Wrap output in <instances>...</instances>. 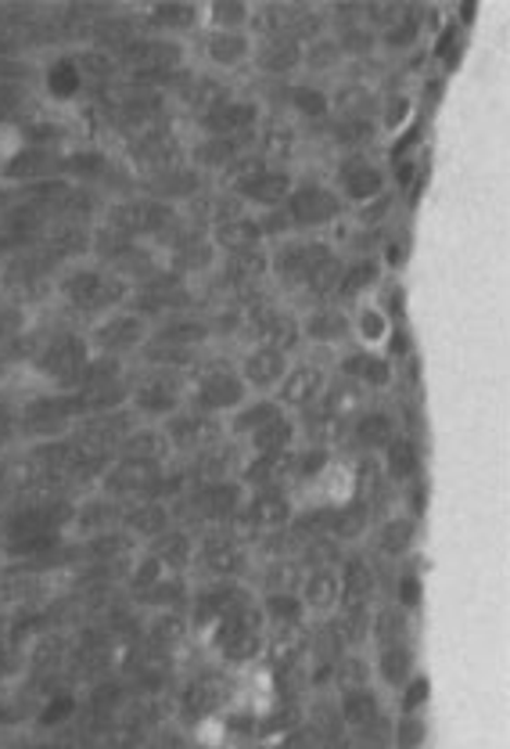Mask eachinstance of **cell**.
<instances>
[{"label":"cell","instance_id":"52","mask_svg":"<svg viewBox=\"0 0 510 749\" xmlns=\"http://www.w3.org/2000/svg\"><path fill=\"white\" fill-rule=\"evenodd\" d=\"M15 437H18L15 432V407H0V451H4Z\"/></svg>","mask_w":510,"mask_h":749},{"label":"cell","instance_id":"20","mask_svg":"<svg viewBox=\"0 0 510 749\" xmlns=\"http://www.w3.org/2000/svg\"><path fill=\"white\" fill-rule=\"evenodd\" d=\"M331 371L341 374V379L356 382L366 393H388L396 385V360H388L382 349H363V346H349L331 360Z\"/></svg>","mask_w":510,"mask_h":749},{"label":"cell","instance_id":"21","mask_svg":"<svg viewBox=\"0 0 510 749\" xmlns=\"http://www.w3.org/2000/svg\"><path fill=\"white\" fill-rule=\"evenodd\" d=\"M173 465H181L187 483H231L245 465V447L237 440L223 437L216 443H209V447H201L198 454H191V458Z\"/></svg>","mask_w":510,"mask_h":749},{"label":"cell","instance_id":"38","mask_svg":"<svg viewBox=\"0 0 510 749\" xmlns=\"http://www.w3.org/2000/svg\"><path fill=\"white\" fill-rule=\"evenodd\" d=\"M115 458L173 465V451H170V440H165L162 426H145V421H137V426L126 432V440L119 443V454H115Z\"/></svg>","mask_w":510,"mask_h":749},{"label":"cell","instance_id":"35","mask_svg":"<svg viewBox=\"0 0 510 749\" xmlns=\"http://www.w3.org/2000/svg\"><path fill=\"white\" fill-rule=\"evenodd\" d=\"M145 552L156 558L165 573H173V577H191V566H195V533L184 530V526H170V530L159 533L156 541L145 544Z\"/></svg>","mask_w":510,"mask_h":749},{"label":"cell","instance_id":"23","mask_svg":"<svg viewBox=\"0 0 510 749\" xmlns=\"http://www.w3.org/2000/svg\"><path fill=\"white\" fill-rule=\"evenodd\" d=\"M402 432L399 426V415L396 407H382V404H371L363 407L360 415L349 421V432H346V451L349 454H382L388 443Z\"/></svg>","mask_w":510,"mask_h":749},{"label":"cell","instance_id":"36","mask_svg":"<svg viewBox=\"0 0 510 749\" xmlns=\"http://www.w3.org/2000/svg\"><path fill=\"white\" fill-rule=\"evenodd\" d=\"M291 462H295V451H288V454H245L237 483H241L245 490H266V487L291 490Z\"/></svg>","mask_w":510,"mask_h":749},{"label":"cell","instance_id":"32","mask_svg":"<svg viewBox=\"0 0 510 749\" xmlns=\"http://www.w3.org/2000/svg\"><path fill=\"white\" fill-rule=\"evenodd\" d=\"M377 465H382L385 483L393 487V490H402L407 483H413L418 476H424L421 440H413V437H407V432H399V437L388 443L382 454H377Z\"/></svg>","mask_w":510,"mask_h":749},{"label":"cell","instance_id":"51","mask_svg":"<svg viewBox=\"0 0 510 749\" xmlns=\"http://www.w3.org/2000/svg\"><path fill=\"white\" fill-rule=\"evenodd\" d=\"M428 702V677L413 674L407 685H402V713H421V707Z\"/></svg>","mask_w":510,"mask_h":749},{"label":"cell","instance_id":"14","mask_svg":"<svg viewBox=\"0 0 510 749\" xmlns=\"http://www.w3.org/2000/svg\"><path fill=\"white\" fill-rule=\"evenodd\" d=\"M295 512H299V498L284 487H266V490H248L241 515H237V530H241L248 541L256 537H270L288 530Z\"/></svg>","mask_w":510,"mask_h":749},{"label":"cell","instance_id":"10","mask_svg":"<svg viewBox=\"0 0 510 749\" xmlns=\"http://www.w3.org/2000/svg\"><path fill=\"white\" fill-rule=\"evenodd\" d=\"M76 421H79V412L73 404V393L43 390V393L26 396L22 404H15V432L29 443V447L33 443L69 437Z\"/></svg>","mask_w":510,"mask_h":749},{"label":"cell","instance_id":"11","mask_svg":"<svg viewBox=\"0 0 510 749\" xmlns=\"http://www.w3.org/2000/svg\"><path fill=\"white\" fill-rule=\"evenodd\" d=\"M83 332H87L94 357L119 360V365H137L140 349L148 346L151 324L137 310L123 307V310H112L109 318L94 321L90 328H83Z\"/></svg>","mask_w":510,"mask_h":749},{"label":"cell","instance_id":"1","mask_svg":"<svg viewBox=\"0 0 510 749\" xmlns=\"http://www.w3.org/2000/svg\"><path fill=\"white\" fill-rule=\"evenodd\" d=\"M341 256L324 234H288L270 242V288L295 310L335 303Z\"/></svg>","mask_w":510,"mask_h":749},{"label":"cell","instance_id":"27","mask_svg":"<svg viewBox=\"0 0 510 749\" xmlns=\"http://www.w3.org/2000/svg\"><path fill=\"white\" fill-rule=\"evenodd\" d=\"M191 638V619L187 609H162V613H148L145 627H140V646L148 652L162 655L173 663V655L184 649V641Z\"/></svg>","mask_w":510,"mask_h":749},{"label":"cell","instance_id":"42","mask_svg":"<svg viewBox=\"0 0 510 749\" xmlns=\"http://www.w3.org/2000/svg\"><path fill=\"white\" fill-rule=\"evenodd\" d=\"M252 15H256V4H245V0H209V4H201L206 29L252 33Z\"/></svg>","mask_w":510,"mask_h":749},{"label":"cell","instance_id":"13","mask_svg":"<svg viewBox=\"0 0 510 749\" xmlns=\"http://www.w3.org/2000/svg\"><path fill=\"white\" fill-rule=\"evenodd\" d=\"M299 335L306 354L335 360L341 349L352 346V324L349 307L341 303H313V307L299 310Z\"/></svg>","mask_w":510,"mask_h":749},{"label":"cell","instance_id":"26","mask_svg":"<svg viewBox=\"0 0 510 749\" xmlns=\"http://www.w3.org/2000/svg\"><path fill=\"white\" fill-rule=\"evenodd\" d=\"M137 19L148 33H159V37H170L181 44H191L206 29L201 4H148L137 11Z\"/></svg>","mask_w":510,"mask_h":749},{"label":"cell","instance_id":"48","mask_svg":"<svg viewBox=\"0 0 510 749\" xmlns=\"http://www.w3.org/2000/svg\"><path fill=\"white\" fill-rule=\"evenodd\" d=\"M26 148H29L26 131H22L18 123H11V120H0V170H8Z\"/></svg>","mask_w":510,"mask_h":749},{"label":"cell","instance_id":"45","mask_svg":"<svg viewBox=\"0 0 510 749\" xmlns=\"http://www.w3.org/2000/svg\"><path fill=\"white\" fill-rule=\"evenodd\" d=\"M371 682H374V663L363 652L341 655L335 663V677H331V685H338V692H346V688H366Z\"/></svg>","mask_w":510,"mask_h":749},{"label":"cell","instance_id":"30","mask_svg":"<svg viewBox=\"0 0 510 749\" xmlns=\"http://www.w3.org/2000/svg\"><path fill=\"white\" fill-rule=\"evenodd\" d=\"M418 123V98L407 87H382L377 94V109H374V126L382 145H393L410 126Z\"/></svg>","mask_w":510,"mask_h":749},{"label":"cell","instance_id":"28","mask_svg":"<svg viewBox=\"0 0 510 749\" xmlns=\"http://www.w3.org/2000/svg\"><path fill=\"white\" fill-rule=\"evenodd\" d=\"M349 324H352V346L363 349H382L393 343L396 335V318L388 314V307L377 296L360 299L349 307Z\"/></svg>","mask_w":510,"mask_h":749},{"label":"cell","instance_id":"31","mask_svg":"<svg viewBox=\"0 0 510 749\" xmlns=\"http://www.w3.org/2000/svg\"><path fill=\"white\" fill-rule=\"evenodd\" d=\"M299 602L310 619H327L335 616V609L341 602V580H338V566H310L302 573L299 588Z\"/></svg>","mask_w":510,"mask_h":749},{"label":"cell","instance_id":"46","mask_svg":"<svg viewBox=\"0 0 510 749\" xmlns=\"http://www.w3.org/2000/svg\"><path fill=\"white\" fill-rule=\"evenodd\" d=\"M428 739V724H424L421 713H402L393 724V746L396 749H421Z\"/></svg>","mask_w":510,"mask_h":749},{"label":"cell","instance_id":"19","mask_svg":"<svg viewBox=\"0 0 510 749\" xmlns=\"http://www.w3.org/2000/svg\"><path fill=\"white\" fill-rule=\"evenodd\" d=\"M338 580H341V602L338 605H363L374 609L382 602V562L360 548H346L338 562Z\"/></svg>","mask_w":510,"mask_h":749},{"label":"cell","instance_id":"49","mask_svg":"<svg viewBox=\"0 0 510 749\" xmlns=\"http://www.w3.org/2000/svg\"><path fill=\"white\" fill-rule=\"evenodd\" d=\"M421 577L413 569H399V577H396V605L399 609H407V613H418L421 609Z\"/></svg>","mask_w":510,"mask_h":749},{"label":"cell","instance_id":"2","mask_svg":"<svg viewBox=\"0 0 510 749\" xmlns=\"http://www.w3.org/2000/svg\"><path fill=\"white\" fill-rule=\"evenodd\" d=\"M51 303L58 307V318L73 328H90L94 321L109 318L112 310H123L129 303V285L115 278L109 267L98 260H76L65 263L54 274Z\"/></svg>","mask_w":510,"mask_h":749},{"label":"cell","instance_id":"53","mask_svg":"<svg viewBox=\"0 0 510 749\" xmlns=\"http://www.w3.org/2000/svg\"><path fill=\"white\" fill-rule=\"evenodd\" d=\"M256 749H281V746H256Z\"/></svg>","mask_w":510,"mask_h":749},{"label":"cell","instance_id":"39","mask_svg":"<svg viewBox=\"0 0 510 749\" xmlns=\"http://www.w3.org/2000/svg\"><path fill=\"white\" fill-rule=\"evenodd\" d=\"M320 407H324L327 415L341 418V421H352L356 415L363 412V407H371V393L360 390L356 382L341 379V374L331 371V382H327L324 396H320Z\"/></svg>","mask_w":510,"mask_h":749},{"label":"cell","instance_id":"12","mask_svg":"<svg viewBox=\"0 0 510 749\" xmlns=\"http://www.w3.org/2000/svg\"><path fill=\"white\" fill-rule=\"evenodd\" d=\"M129 310H137L140 318L148 324L173 318V314H184V310H198L201 307V296L191 281L176 278L173 271H156L151 278H145L140 285L129 288Z\"/></svg>","mask_w":510,"mask_h":749},{"label":"cell","instance_id":"34","mask_svg":"<svg viewBox=\"0 0 510 749\" xmlns=\"http://www.w3.org/2000/svg\"><path fill=\"white\" fill-rule=\"evenodd\" d=\"M173 526V512L170 501H134V505L123 508V533L134 541L137 548H145L148 541H156L159 533H165Z\"/></svg>","mask_w":510,"mask_h":749},{"label":"cell","instance_id":"24","mask_svg":"<svg viewBox=\"0 0 510 749\" xmlns=\"http://www.w3.org/2000/svg\"><path fill=\"white\" fill-rule=\"evenodd\" d=\"M123 508L101 490H87L73 501V519H69V537L76 541H94V537L123 530Z\"/></svg>","mask_w":510,"mask_h":749},{"label":"cell","instance_id":"8","mask_svg":"<svg viewBox=\"0 0 510 749\" xmlns=\"http://www.w3.org/2000/svg\"><path fill=\"white\" fill-rule=\"evenodd\" d=\"M252 51L256 40L252 33H227V29H201L198 37L187 44V58L191 65L209 76L234 79L252 73Z\"/></svg>","mask_w":510,"mask_h":749},{"label":"cell","instance_id":"43","mask_svg":"<svg viewBox=\"0 0 510 749\" xmlns=\"http://www.w3.org/2000/svg\"><path fill=\"white\" fill-rule=\"evenodd\" d=\"M259 609H263L266 630H291V627H306V624H310V616H306V609H302L299 594H295V591L259 594Z\"/></svg>","mask_w":510,"mask_h":749},{"label":"cell","instance_id":"25","mask_svg":"<svg viewBox=\"0 0 510 749\" xmlns=\"http://www.w3.org/2000/svg\"><path fill=\"white\" fill-rule=\"evenodd\" d=\"M366 541H371V555L377 562H388V566H396V562H407L413 544H418V519H410L407 512H388L385 519H377L371 526V533H366Z\"/></svg>","mask_w":510,"mask_h":749},{"label":"cell","instance_id":"17","mask_svg":"<svg viewBox=\"0 0 510 749\" xmlns=\"http://www.w3.org/2000/svg\"><path fill=\"white\" fill-rule=\"evenodd\" d=\"M162 432H165V440H170L173 462H184V458H191V454H198L201 447H209V443L227 437V421L212 418L206 412H195V407L184 404L181 412L162 421Z\"/></svg>","mask_w":510,"mask_h":749},{"label":"cell","instance_id":"22","mask_svg":"<svg viewBox=\"0 0 510 749\" xmlns=\"http://www.w3.org/2000/svg\"><path fill=\"white\" fill-rule=\"evenodd\" d=\"M231 692H234L231 677L216 671V666H209V671H198L195 677H187V685L181 688V699H176V710H181L184 721H206L227 707Z\"/></svg>","mask_w":510,"mask_h":749},{"label":"cell","instance_id":"41","mask_svg":"<svg viewBox=\"0 0 510 749\" xmlns=\"http://www.w3.org/2000/svg\"><path fill=\"white\" fill-rule=\"evenodd\" d=\"M335 707H338L341 724H346V732H356V728H363V724L385 717L382 699H377L374 685H366V688H346V692H338V702H335Z\"/></svg>","mask_w":510,"mask_h":749},{"label":"cell","instance_id":"50","mask_svg":"<svg viewBox=\"0 0 510 749\" xmlns=\"http://www.w3.org/2000/svg\"><path fill=\"white\" fill-rule=\"evenodd\" d=\"M73 713H76V699H73V696H69V692L51 696V699H47V707L40 710V724H47V728H54V724L69 721Z\"/></svg>","mask_w":510,"mask_h":749},{"label":"cell","instance_id":"6","mask_svg":"<svg viewBox=\"0 0 510 749\" xmlns=\"http://www.w3.org/2000/svg\"><path fill=\"white\" fill-rule=\"evenodd\" d=\"M281 213L288 220L291 234H327L331 228L349 217V209L338 198L335 187L327 184V177L299 170V177H295V187H291L288 202L281 206Z\"/></svg>","mask_w":510,"mask_h":749},{"label":"cell","instance_id":"37","mask_svg":"<svg viewBox=\"0 0 510 749\" xmlns=\"http://www.w3.org/2000/svg\"><path fill=\"white\" fill-rule=\"evenodd\" d=\"M245 454H288L299 447V426H295V415L277 412L270 421H263L252 437L245 443Z\"/></svg>","mask_w":510,"mask_h":749},{"label":"cell","instance_id":"4","mask_svg":"<svg viewBox=\"0 0 510 749\" xmlns=\"http://www.w3.org/2000/svg\"><path fill=\"white\" fill-rule=\"evenodd\" d=\"M90 360L94 354H90L87 332L65 321L58 324L54 332H47L37 343V349L29 354L33 374L54 393H73L83 379V371L90 368Z\"/></svg>","mask_w":510,"mask_h":749},{"label":"cell","instance_id":"16","mask_svg":"<svg viewBox=\"0 0 510 749\" xmlns=\"http://www.w3.org/2000/svg\"><path fill=\"white\" fill-rule=\"evenodd\" d=\"M295 354H284L277 346H266V343H245L237 346L234 354V365L237 374H241L245 390L252 396H274L281 390L284 374H288Z\"/></svg>","mask_w":510,"mask_h":749},{"label":"cell","instance_id":"3","mask_svg":"<svg viewBox=\"0 0 510 749\" xmlns=\"http://www.w3.org/2000/svg\"><path fill=\"white\" fill-rule=\"evenodd\" d=\"M248 396L252 393L245 390L241 374H237L234 354H227V349H220V346H212L209 354L187 371V407H195V412H206L212 418L227 421Z\"/></svg>","mask_w":510,"mask_h":749},{"label":"cell","instance_id":"18","mask_svg":"<svg viewBox=\"0 0 510 749\" xmlns=\"http://www.w3.org/2000/svg\"><path fill=\"white\" fill-rule=\"evenodd\" d=\"M170 465H156V462H134V458H115L109 468L101 472L98 487L101 494H109L119 505H134V501L151 498V490L162 479V472Z\"/></svg>","mask_w":510,"mask_h":749},{"label":"cell","instance_id":"44","mask_svg":"<svg viewBox=\"0 0 510 749\" xmlns=\"http://www.w3.org/2000/svg\"><path fill=\"white\" fill-rule=\"evenodd\" d=\"M410 638V613L399 609L396 602H377L371 613V641L374 649L382 646H396V641Z\"/></svg>","mask_w":510,"mask_h":749},{"label":"cell","instance_id":"7","mask_svg":"<svg viewBox=\"0 0 510 749\" xmlns=\"http://www.w3.org/2000/svg\"><path fill=\"white\" fill-rule=\"evenodd\" d=\"M184 404H187V371L148 368V365H137V371H129L126 407L137 421H145V426H162V421L181 412Z\"/></svg>","mask_w":510,"mask_h":749},{"label":"cell","instance_id":"40","mask_svg":"<svg viewBox=\"0 0 510 749\" xmlns=\"http://www.w3.org/2000/svg\"><path fill=\"white\" fill-rule=\"evenodd\" d=\"M374 674L382 677V685L402 688L418 674V655H413L410 641H396V646H382L374 652Z\"/></svg>","mask_w":510,"mask_h":749},{"label":"cell","instance_id":"5","mask_svg":"<svg viewBox=\"0 0 510 749\" xmlns=\"http://www.w3.org/2000/svg\"><path fill=\"white\" fill-rule=\"evenodd\" d=\"M256 569L252 541L237 530V526H209V530L195 533V584L212 580H248Z\"/></svg>","mask_w":510,"mask_h":749},{"label":"cell","instance_id":"29","mask_svg":"<svg viewBox=\"0 0 510 749\" xmlns=\"http://www.w3.org/2000/svg\"><path fill=\"white\" fill-rule=\"evenodd\" d=\"M385 267L377 260V253L371 256H349L346 263H341V274H338V292H335V303L341 307H352V303L360 299H371L382 292L385 285Z\"/></svg>","mask_w":510,"mask_h":749},{"label":"cell","instance_id":"15","mask_svg":"<svg viewBox=\"0 0 510 749\" xmlns=\"http://www.w3.org/2000/svg\"><path fill=\"white\" fill-rule=\"evenodd\" d=\"M331 382V360L327 357H316V354H295L288 374H284L281 390L274 393V401L284 407L288 415H299V412H310V407L320 404V396H324Z\"/></svg>","mask_w":510,"mask_h":749},{"label":"cell","instance_id":"33","mask_svg":"<svg viewBox=\"0 0 510 749\" xmlns=\"http://www.w3.org/2000/svg\"><path fill=\"white\" fill-rule=\"evenodd\" d=\"M295 426H299V447H320V451H346V432L349 421H341L335 415H327L324 407H310V412L295 415Z\"/></svg>","mask_w":510,"mask_h":749},{"label":"cell","instance_id":"47","mask_svg":"<svg viewBox=\"0 0 510 749\" xmlns=\"http://www.w3.org/2000/svg\"><path fill=\"white\" fill-rule=\"evenodd\" d=\"M352 749H393V721L388 717H377L371 724H363V728H356L349 735Z\"/></svg>","mask_w":510,"mask_h":749},{"label":"cell","instance_id":"9","mask_svg":"<svg viewBox=\"0 0 510 749\" xmlns=\"http://www.w3.org/2000/svg\"><path fill=\"white\" fill-rule=\"evenodd\" d=\"M327 184L335 187L338 198L346 202V209H360L374 198L388 195V167L374 151H349V156L331 159Z\"/></svg>","mask_w":510,"mask_h":749}]
</instances>
